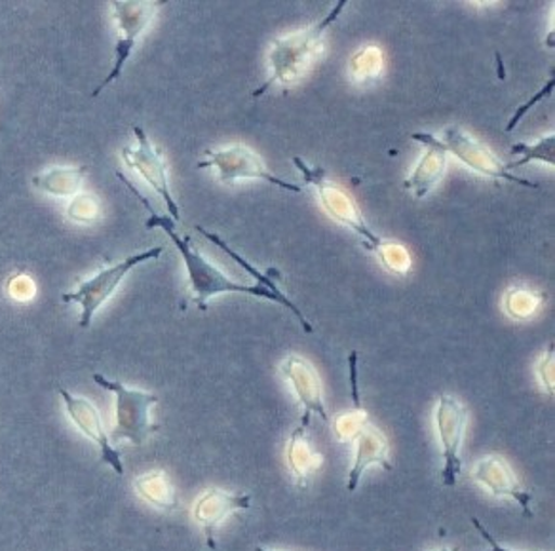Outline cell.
<instances>
[{"mask_svg":"<svg viewBox=\"0 0 555 551\" xmlns=\"http://www.w3.org/2000/svg\"><path fill=\"white\" fill-rule=\"evenodd\" d=\"M116 176L120 177L124 183L128 184V189H131V192L143 202V206L149 212L145 227L147 229H163L170 236L173 245L178 247L179 255L183 257V262H185L186 276H189V282H191L194 300H196V305H198L202 312L208 310V303L216 295H221V293H242V295H249V297H255V299L270 300V303H278V305L286 307L301 322L302 330L307 331V333L314 331L309 320L305 318V315L295 305L294 300L287 297L286 293L278 295V293H272L267 287H262V285L240 284L236 280H232L231 276L224 274L223 270H219L208 257L202 255L201 249L194 247L191 238H183L179 234L178 230H176V222L171 221L170 215L156 214L155 209L149 206L147 198H143L130 181H126L120 174H116Z\"/></svg>","mask_w":555,"mask_h":551,"instance_id":"1","label":"cell"},{"mask_svg":"<svg viewBox=\"0 0 555 551\" xmlns=\"http://www.w3.org/2000/svg\"><path fill=\"white\" fill-rule=\"evenodd\" d=\"M345 7H347V0H339L322 22L310 25L302 31L287 35L284 39L274 40L269 55L270 77L251 95L261 98L262 93L269 92L274 85H297L317 60L322 50L325 31L337 22Z\"/></svg>","mask_w":555,"mask_h":551,"instance_id":"2","label":"cell"},{"mask_svg":"<svg viewBox=\"0 0 555 551\" xmlns=\"http://www.w3.org/2000/svg\"><path fill=\"white\" fill-rule=\"evenodd\" d=\"M93 383L103 390L115 394V426L108 436L111 444H120L124 439L135 445L145 444L147 437L156 430L155 424L151 422V409L156 406L158 396L151 392L128 388L126 384L111 381L100 373L93 375Z\"/></svg>","mask_w":555,"mask_h":551,"instance_id":"3","label":"cell"},{"mask_svg":"<svg viewBox=\"0 0 555 551\" xmlns=\"http://www.w3.org/2000/svg\"><path fill=\"white\" fill-rule=\"evenodd\" d=\"M295 168L301 171L305 183L314 187L318 198L322 202V207L325 214L330 215L332 219L345 225L348 229L354 232L356 236L362 240L365 249L370 252H377L378 245L383 244V240L378 234L371 230L370 225L363 219L360 207L356 206L354 200L348 194L343 187L330 181L325 177V171L317 166H309L307 162L302 161L301 156H294Z\"/></svg>","mask_w":555,"mask_h":551,"instance_id":"4","label":"cell"},{"mask_svg":"<svg viewBox=\"0 0 555 551\" xmlns=\"http://www.w3.org/2000/svg\"><path fill=\"white\" fill-rule=\"evenodd\" d=\"M163 253V245H156V247H151L147 252L130 255L128 259L120 260V262H116L113 267L103 268L98 274H93L92 278L80 282L77 285V290L65 293L62 300L63 303H78L82 307L78 323H80L82 330H88L92 325L95 312L115 295L116 290L122 284L124 278L130 274L131 270L139 267V265H143L147 260L158 259Z\"/></svg>","mask_w":555,"mask_h":551,"instance_id":"5","label":"cell"},{"mask_svg":"<svg viewBox=\"0 0 555 551\" xmlns=\"http://www.w3.org/2000/svg\"><path fill=\"white\" fill-rule=\"evenodd\" d=\"M113 16H115L116 27H118V40L115 47V63L113 69L108 73L105 80L98 86V90L92 93V98H98L107 86L113 85L115 80L122 77L124 67L130 60L139 37L145 33L156 10L163 2H147V0H113Z\"/></svg>","mask_w":555,"mask_h":551,"instance_id":"6","label":"cell"},{"mask_svg":"<svg viewBox=\"0 0 555 551\" xmlns=\"http://www.w3.org/2000/svg\"><path fill=\"white\" fill-rule=\"evenodd\" d=\"M131 131L135 136V145L124 146V164L145 179V183L163 198L164 206L168 207L171 221L178 225L181 222V209H179L178 200L171 194L166 158L156 149L155 143L147 138V133L141 126L133 124Z\"/></svg>","mask_w":555,"mask_h":551,"instance_id":"7","label":"cell"},{"mask_svg":"<svg viewBox=\"0 0 555 551\" xmlns=\"http://www.w3.org/2000/svg\"><path fill=\"white\" fill-rule=\"evenodd\" d=\"M196 168H216L219 171L221 183H236L244 179H261L267 183L274 184L282 191L302 192L299 184L289 183L282 177L270 174L261 156L246 145H232L221 151H206V158L196 164Z\"/></svg>","mask_w":555,"mask_h":551,"instance_id":"8","label":"cell"},{"mask_svg":"<svg viewBox=\"0 0 555 551\" xmlns=\"http://www.w3.org/2000/svg\"><path fill=\"white\" fill-rule=\"evenodd\" d=\"M434 421H436V432H438L441 457H443L441 483L443 487H455L463 470L461 447H463L464 432L468 424V409L453 396L441 394Z\"/></svg>","mask_w":555,"mask_h":551,"instance_id":"9","label":"cell"},{"mask_svg":"<svg viewBox=\"0 0 555 551\" xmlns=\"http://www.w3.org/2000/svg\"><path fill=\"white\" fill-rule=\"evenodd\" d=\"M446 151L455 154L459 162H463L466 168L476 171L479 176L491 177V179H504L509 183L524 184L537 189L539 184L532 183L529 179L516 176L506 168V164L489 149V146L479 143L478 139L472 138L468 131L463 130L461 126H449L443 130L440 139Z\"/></svg>","mask_w":555,"mask_h":551,"instance_id":"10","label":"cell"},{"mask_svg":"<svg viewBox=\"0 0 555 551\" xmlns=\"http://www.w3.org/2000/svg\"><path fill=\"white\" fill-rule=\"evenodd\" d=\"M60 396L63 399L65 411L69 414L70 422L85 434L90 441L100 447L101 462H105L115 470L116 474L124 475L122 454L111 444L108 434L103 426L100 409L93 406L92 401L82 396H75L65 388H60Z\"/></svg>","mask_w":555,"mask_h":551,"instance_id":"11","label":"cell"},{"mask_svg":"<svg viewBox=\"0 0 555 551\" xmlns=\"http://www.w3.org/2000/svg\"><path fill=\"white\" fill-rule=\"evenodd\" d=\"M282 375L287 383L292 384L297 398L302 406L301 426H309L310 414L314 413L322 421H330V414L325 409L324 394H322V381L318 375L317 369L305 360L301 356H287L286 361L282 363Z\"/></svg>","mask_w":555,"mask_h":551,"instance_id":"12","label":"cell"},{"mask_svg":"<svg viewBox=\"0 0 555 551\" xmlns=\"http://www.w3.org/2000/svg\"><path fill=\"white\" fill-rule=\"evenodd\" d=\"M411 139L425 146L426 151L421 161L416 162L413 174L405 179L403 187L415 194V198H426L430 192L440 184L443 174L448 169V151L440 138L434 133L416 131L411 133Z\"/></svg>","mask_w":555,"mask_h":551,"instance_id":"13","label":"cell"},{"mask_svg":"<svg viewBox=\"0 0 555 551\" xmlns=\"http://www.w3.org/2000/svg\"><path fill=\"white\" fill-rule=\"evenodd\" d=\"M472 477H474V482L481 483L493 497H508L516 500L525 517L534 515L531 510V490L525 489L517 479V475L514 474V470L502 457L493 454V457L479 460L478 466L474 467Z\"/></svg>","mask_w":555,"mask_h":551,"instance_id":"14","label":"cell"},{"mask_svg":"<svg viewBox=\"0 0 555 551\" xmlns=\"http://www.w3.org/2000/svg\"><path fill=\"white\" fill-rule=\"evenodd\" d=\"M251 508L249 495H234L229 490L208 489L202 495L193 508V520L201 525L206 542L211 550H216V530L231 513L242 512Z\"/></svg>","mask_w":555,"mask_h":551,"instance_id":"15","label":"cell"},{"mask_svg":"<svg viewBox=\"0 0 555 551\" xmlns=\"http://www.w3.org/2000/svg\"><path fill=\"white\" fill-rule=\"evenodd\" d=\"M373 464L385 467L386 472H390L393 467L392 462H390L388 439L377 426H373L370 422L360 432V436L356 437V459L350 472H348V492H354L358 489V485L362 482L363 472Z\"/></svg>","mask_w":555,"mask_h":551,"instance_id":"16","label":"cell"},{"mask_svg":"<svg viewBox=\"0 0 555 551\" xmlns=\"http://www.w3.org/2000/svg\"><path fill=\"white\" fill-rule=\"evenodd\" d=\"M286 460L287 466L294 472L301 487H305L310 477L322 467L324 457L314 451V447L310 444L309 434H307V426H297L292 432L289 441H287Z\"/></svg>","mask_w":555,"mask_h":551,"instance_id":"17","label":"cell"},{"mask_svg":"<svg viewBox=\"0 0 555 551\" xmlns=\"http://www.w3.org/2000/svg\"><path fill=\"white\" fill-rule=\"evenodd\" d=\"M133 489L147 504L160 512H176L179 508L178 492L170 475L163 470L141 474L133 479Z\"/></svg>","mask_w":555,"mask_h":551,"instance_id":"18","label":"cell"},{"mask_svg":"<svg viewBox=\"0 0 555 551\" xmlns=\"http://www.w3.org/2000/svg\"><path fill=\"white\" fill-rule=\"evenodd\" d=\"M86 176H88L86 166H65V168L48 169L33 177V184L50 196L75 198L85 184Z\"/></svg>","mask_w":555,"mask_h":551,"instance_id":"19","label":"cell"},{"mask_svg":"<svg viewBox=\"0 0 555 551\" xmlns=\"http://www.w3.org/2000/svg\"><path fill=\"white\" fill-rule=\"evenodd\" d=\"M555 136L554 133H547L542 136L539 141L534 143H519V145L512 146V154H521V158L512 164H506L508 171L512 169L521 168L527 166L531 162H540V164H547V166H554L555 164Z\"/></svg>","mask_w":555,"mask_h":551,"instance_id":"20","label":"cell"},{"mask_svg":"<svg viewBox=\"0 0 555 551\" xmlns=\"http://www.w3.org/2000/svg\"><path fill=\"white\" fill-rule=\"evenodd\" d=\"M196 230L201 232L202 236L206 238L208 242H211V244H216L217 247H221L231 259L236 260L238 262L240 267L246 268L247 272L249 274L254 276L255 280L259 282V285H262V287H267V290H270L272 293H278V295H282V290L278 287V280L272 276V272H269V274H262L261 270H257V267H254L249 260L246 259V257H242L240 253L234 252V249H231L229 245H227V242H224L223 238L217 236L216 232H211V230H206L204 227H196Z\"/></svg>","mask_w":555,"mask_h":551,"instance_id":"21","label":"cell"},{"mask_svg":"<svg viewBox=\"0 0 555 551\" xmlns=\"http://www.w3.org/2000/svg\"><path fill=\"white\" fill-rule=\"evenodd\" d=\"M383 71V52L380 48L367 47L352 55L350 60V73L356 82H370L377 78Z\"/></svg>","mask_w":555,"mask_h":551,"instance_id":"22","label":"cell"},{"mask_svg":"<svg viewBox=\"0 0 555 551\" xmlns=\"http://www.w3.org/2000/svg\"><path fill=\"white\" fill-rule=\"evenodd\" d=\"M367 424H370V417L360 409V406H356L354 411H345L335 417L333 434L340 444H352Z\"/></svg>","mask_w":555,"mask_h":551,"instance_id":"23","label":"cell"},{"mask_svg":"<svg viewBox=\"0 0 555 551\" xmlns=\"http://www.w3.org/2000/svg\"><path fill=\"white\" fill-rule=\"evenodd\" d=\"M542 300L544 299L539 293L514 290V292L506 293V297H504V310L514 320H527L539 310Z\"/></svg>","mask_w":555,"mask_h":551,"instance_id":"24","label":"cell"},{"mask_svg":"<svg viewBox=\"0 0 555 551\" xmlns=\"http://www.w3.org/2000/svg\"><path fill=\"white\" fill-rule=\"evenodd\" d=\"M377 255L380 262H383V267L393 272V274H408L411 270V255H409L405 245L383 242L378 245Z\"/></svg>","mask_w":555,"mask_h":551,"instance_id":"25","label":"cell"},{"mask_svg":"<svg viewBox=\"0 0 555 551\" xmlns=\"http://www.w3.org/2000/svg\"><path fill=\"white\" fill-rule=\"evenodd\" d=\"M67 215H69L70 221L90 225L100 217V204L90 194H77L70 202V206L67 207Z\"/></svg>","mask_w":555,"mask_h":551,"instance_id":"26","label":"cell"},{"mask_svg":"<svg viewBox=\"0 0 555 551\" xmlns=\"http://www.w3.org/2000/svg\"><path fill=\"white\" fill-rule=\"evenodd\" d=\"M37 293V285L29 276H14L9 282V295L16 300H31Z\"/></svg>","mask_w":555,"mask_h":551,"instance_id":"27","label":"cell"},{"mask_svg":"<svg viewBox=\"0 0 555 551\" xmlns=\"http://www.w3.org/2000/svg\"><path fill=\"white\" fill-rule=\"evenodd\" d=\"M539 375L544 388H547L550 394H554V346L550 348L547 356H544L540 361Z\"/></svg>","mask_w":555,"mask_h":551,"instance_id":"28","label":"cell"},{"mask_svg":"<svg viewBox=\"0 0 555 551\" xmlns=\"http://www.w3.org/2000/svg\"><path fill=\"white\" fill-rule=\"evenodd\" d=\"M552 90H554V78H552V80H550V82H547L546 88H542V92H540L539 95H537V98H534V100L529 101V103H527V105H524V107H521V108H519V111H517V115L514 116V118H512V120H509L508 128H506V131L514 130V128H516V124L519 123V118H521V116L525 115V111H527V108H529V107H532V105H534V103H537V101L542 100V98H544V95H547V93L552 92Z\"/></svg>","mask_w":555,"mask_h":551,"instance_id":"29","label":"cell"},{"mask_svg":"<svg viewBox=\"0 0 555 551\" xmlns=\"http://www.w3.org/2000/svg\"><path fill=\"white\" fill-rule=\"evenodd\" d=\"M472 523H474V527L478 528L479 535L483 536V540H486L491 548L487 551H512L508 550V548H504V546H501V543L496 542V538H494L489 530H487L486 527H483V523L478 520V517H472ZM479 551V550H478ZM486 551V550H481Z\"/></svg>","mask_w":555,"mask_h":551,"instance_id":"30","label":"cell"},{"mask_svg":"<svg viewBox=\"0 0 555 551\" xmlns=\"http://www.w3.org/2000/svg\"><path fill=\"white\" fill-rule=\"evenodd\" d=\"M440 551H461L459 548H441Z\"/></svg>","mask_w":555,"mask_h":551,"instance_id":"31","label":"cell"},{"mask_svg":"<svg viewBox=\"0 0 555 551\" xmlns=\"http://www.w3.org/2000/svg\"><path fill=\"white\" fill-rule=\"evenodd\" d=\"M255 551H270L267 548H262V546H255Z\"/></svg>","mask_w":555,"mask_h":551,"instance_id":"32","label":"cell"}]
</instances>
